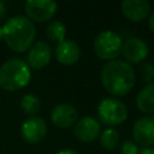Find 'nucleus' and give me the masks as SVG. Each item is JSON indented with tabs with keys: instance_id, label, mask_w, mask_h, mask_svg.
<instances>
[{
	"instance_id": "f257e3e1",
	"label": "nucleus",
	"mask_w": 154,
	"mask_h": 154,
	"mask_svg": "<svg viewBox=\"0 0 154 154\" xmlns=\"http://www.w3.org/2000/svg\"><path fill=\"white\" fill-rule=\"evenodd\" d=\"M101 83L109 94L123 96L135 85V71L124 60H111L102 66Z\"/></svg>"
},
{
	"instance_id": "f03ea898",
	"label": "nucleus",
	"mask_w": 154,
	"mask_h": 154,
	"mask_svg": "<svg viewBox=\"0 0 154 154\" xmlns=\"http://www.w3.org/2000/svg\"><path fill=\"white\" fill-rule=\"evenodd\" d=\"M36 35L34 23L24 16H14L2 25V38L14 52H24L34 43Z\"/></svg>"
},
{
	"instance_id": "7ed1b4c3",
	"label": "nucleus",
	"mask_w": 154,
	"mask_h": 154,
	"mask_svg": "<svg viewBox=\"0 0 154 154\" xmlns=\"http://www.w3.org/2000/svg\"><path fill=\"white\" fill-rule=\"evenodd\" d=\"M30 78V67L20 59H8L0 66V87L4 90H19L29 84Z\"/></svg>"
},
{
	"instance_id": "20e7f679",
	"label": "nucleus",
	"mask_w": 154,
	"mask_h": 154,
	"mask_svg": "<svg viewBox=\"0 0 154 154\" xmlns=\"http://www.w3.org/2000/svg\"><path fill=\"white\" fill-rule=\"evenodd\" d=\"M96 114L100 124L102 123L109 128H113L125 122L128 118V108L119 99L105 97L99 102L96 107Z\"/></svg>"
},
{
	"instance_id": "39448f33",
	"label": "nucleus",
	"mask_w": 154,
	"mask_h": 154,
	"mask_svg": "<svg viewBox=\"0 0 154 154\" xmlns=\"http://www.w3.org/2000/svg\"><path fill=\"white\" fill-rule=\"evenodd\" d=\"M122 37L112 30H102L94 38V52L102 60H114L122 52Z\"/></svg>"
},
{
	"instance_id": "423d86ee",
	"label": "nucleus",
	"mask_w": 154,
	"mask_h": 154,
	"mask_svg": "<svg viewBox=\"0 0 154 154\" xmlns=\"http://www.w3.org/2000/svg\"><path fill=\"white\" fill-rule=\"evenodd\" d=\"M58 5L52 0H28L25 2V12L32 22H47L57 12Z\"/></svg>"
},
{
	"instance_id": "0eeeda50",
	"label": "nucleus",
	"mask_w": 154,
	"mask_h": 154,
	"mask_svg": "<svg viewBox=\"0 0 154 154\" xmlns=\"http://www.w3.org/2000/svg\"><path fill=\"white\" fill-rule=\"evenodd\" d=\"M22 138L28 143H38L47 135V124L40 117H29L20 126Z\"/></svg>"
},
{
	"instance_id": "6e6552de",
	"label": "nucleus",
	"mask_w": 154,
	"mask_h": 154,
	"mask_svg": "<svg viewBox=\"0 0 154 154\" xmlns=\"http://www.w3.org/2000/svg\"><path fill=\"white\" fill-rule=\"evenodd\" d=\"M132 137L136 143L146 147L154 144V116L138 118L132 126Z\"/></svg>"
},
{
	"instance_id": "1a4fd4ad",
	"label": "nucleus",
	"mask_w": 154,
	"mask_h": 154,
	"mask_svg": "<svg viewBox=\"0 0 154 154\" xmlns=\"http://www.w3.org/2000/svg\"><path fill=\"white\" fill-rule=\"evenodd\" d=\"M75 136L82 142H93L101 134L100 122L90 116L81 118L75 125Z\"/></svg>"
},
{
	"instance_id": "9d476101",
	"label": "nucleus",
	"mask_w": 154,
	"mask_h": 154,
	"mask_svg": "<svg viewBox=\"0 0 154 154\" xmlns=\"http://www.w3.org/2000/svg\"><path fill=\"white\" fill-rule=\"evenodd\" d=\"M123 57L125 58V61L137 64L143 61L148 55V46L147 43L138 38V37H131L128 38L125 42H123L122 52Z\"/></svg>"
},
{
	"instance_id": "9b49d317",
	"label": "nucleus",
	"mask_w": 154,
	"mask_h": 154,
	"mask_svg": "<svg viewBox=\"0 0 154 154\" xmlns=\"http://www.w3.org/2000/svg\"><path fill=\"white\" fill-rule=\"evenodd\" d=\"M78 112L75 106L70 103H59L51 112L52 123L60 129H67L76 124Z\"/></svg>"
},
{
	"instance_id": "f8f14e48",
	"label": "nucleus",
	"mask_w": 154,
	"mask_h": 154,
	"mask_svg": "<svg viewBox=\"0 0 154 154\" xmlns=\"http://www.w3.org/2000/svg\"><path fill=\"white\" fill-rule=\"evenodd\" d=\"M51 58V46L43 41H38L30 47V51L28 53V66L34 70H41L49 64Z\"/></svg>"
},
{
	"instance_id": "ddd939ff",
	"label": "nucleus",
	"mask_w": 154,
	"mask_h": 154,
	"mask_svg": "<svg viewBox=\"0 0 154 154\" xmlns=\"http://www.w3.org/2000/svg\"><path fill=\"white\" fill-rule=\"evenodd\" d=\"M122 13L131 22L143 20L150 11V5L147 0H123L120 4Z\"/></svg>"
},
{
	"instance_id": "4468645a",
	"label": "nucleus",
	"mask_w": 154,
	"mask_h": 154,
	"mask_svg": "<svg viewBox=\"0 0 154 154\" xmlns=\"http://www.w3.org/2000/svg\"><path fill=\"white\" fill-rule=\"evenodd\" d=\"M55 58L63 65H73L81 58V47L73 40H64L55 47Z\"/></svg>"
},
{
	"instance_id": "2eb2a0df",
	"label": "nucleus",
	"mask_w": 154,
	"mask_h": 154,
	"mask_svg": "<svg viewBox=\"0 0 154 154\" xmlns=\"http://www.w3.org/2000/svg\"><path fill=\"white\" fill-rule=\"evenodd\" d=\"M137 108L147 114L154 113V83L144 85L136 96Z\"/></svg>"
},
{
	"instance_id": "dca6fc26",
	"label": "nucleus",
	"mask_w": 154,
	"mask_h": 154,
	"mask_svg": "<svg viewBox=\"0 0 154 154\" xmlns=\"http://www.w3.org/2000/svg\"><path fill=\"white\" fill-rule=\"evenodd\" d=\"M100 144L106 150H113L119 144V132L114 128H107L100 134Z\"/></svg>"
},
{
	"instance_id": "f3484780",
	"label": "nucleus",
	"mask_w": 154,
	"mask_h": 154,
	"mask_svg": "<svg viewBox=\"0 0 154 154\" xmlns=\"http://www.w3.org/2000/svg\"><path fill=\"white\" fill-rule=\"evenodd\" d=\"M46 34L51 41L57 42L59 45L65 40L66 28L60 20H52L46 28Z\"/></svg>"
},
{
	"instance_id": "a211bd4d",
	"label": "nucleus",
	"mask_w": 154,
	"mask_h": 154,
	"mask_svg": "<svg viewBox=\"0 0 154 154\" xmlns=\"http://www.w3.org/2000/svg\"><path fill=\"white\" fill-rule=\"evenodd\" d=\"M20 108L26 114H36L41 108V101L34 94H25L20 100Z\"/></svg>"
},
{
	"instance_id": "6ab92c4d",
	"label": "nucleus",
	"mask_w": 154,
	"mask_h": 154,
	"mask_svg": "<svg viewBox=\"0 0 154 154\" xmlns=\"http://www.w3.org/2000/svg\"><path fill=\"white\" fill-rule=\"evenodd\" d=\"M140 77L142 82L150 84L154 83V65L150 63H144L140 66Z\"/></svg>"
},
{
	"instance_id": "aec40b11",
	"label": "nucleus",
	"mask_w": 154,
	"mask_h": 154,
	"mask_svg": "<svg viewBox=\"0 0 154 154\" xmlns=\"http://www.w3.org/2000/svg\"><path fill=\"white\" fill-rule=\"evenodd\" d=\"M120 154H138L137 144L132 141H124L120 144Z\"/></svg>"
},
{
	"instance_id": "412c9836",
	"label": "nucleus",
	"mask_w": 154,
	"mask_h": 154,
	"mask_svg": "<svg viewBox=\"0 0 154 154\" xmlns=\"http://www.w3.org/2000/svg\"><path fill=\"white\" fill-rule=\"evenodd\" d=\"M148 26H149L150 31L154 32V12L150 14V17H149V19H148Z\"/></svg>"
},
{
	"instance_id": "4be33fe9",
	"label": "nucleus",
	"mask_w": 154,
	"mask_h": 154,
	"mask_svg": "<svg viewBox=\"0 0 154 154\" xmlns=\"http://www.w3.org/2000/svg\"><path fill=\"white\" fill-rule=\"evenodd\" d=\"M6 14V6L2 1H0V19H2Z\"/></svg>"
},
{
	"instance_id": "5701e85b",
	"label": "nucleus",
	"mask_w": 154,
	"mask_h": 154,
	"mask_svg": "<svg viewBox=\"0 0 154 154\" xmlns=\"http://www.w3.org/2000/svg\"><path fill=\"white\" fill-rule=\"evenodd\" d=\"M138 154H154V148L153 147H146Z\"/></svg>"
},
{
	"instance_id": "b1692460",
	"label": "nucleus",
	"mask_w": 154,
	"mask_h": 154,
	"mask_svg": "<svg viewBox=\"0 0 154 154\" xmlns=\"http://www.w3.org/2000/svg\"><path fill=\"white\" fill-rule=\"evenodd\" d=\"M55 154H78V153L73 149H61V150L57 152Z\"/></svg>"
},
{
	"instance_id": "393cba45",
	"label": "nucleus",
	"mask_w": 154,
	"mask_h": 154,
	"mask_svg": "<svg viewBox=\"0 0 154 154\" xmlns=\"http://www.w3.org/2000/svg\"><path fill=\"white\" fill-rule=\"evenodd\" d=\"M0 40H2V26H0Z\"/></svg>"
}]
</instances>
